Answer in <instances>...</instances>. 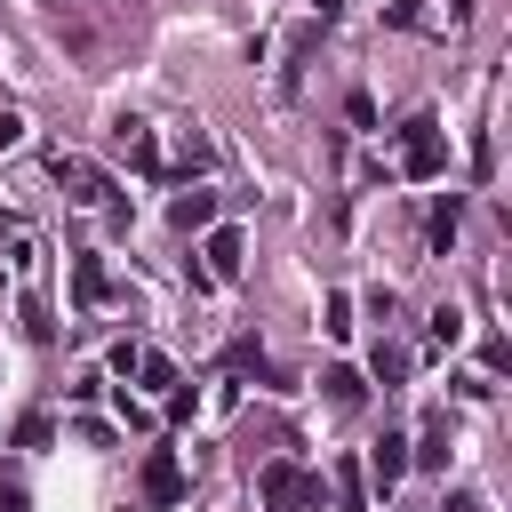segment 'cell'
Returning a JSON list of instances; mask_svg holds the SVG:
<instances>
[{"instance_id": "obj_1", "label": "cell", "mask_w": 512, "mask_h": 512, "mask_svg": "<svg viewBox=\"0 0 512 512\" xmlns=\"http://www.w3.org/2000/svg\"><path fill=\"white\" fill-rule=\"evenodd\" d=\"M256 504H264V512H304V504H320V472L272 456V464L256 472Z\"/></svg>"}, {"instance_id": "obj_2", "label": "cell", "mask_w": 512, "mask_h": 512, "mask_svg": "<svg viewBox=\"0 0 512 512\" xmlns=\"http://www.w3.org/2000/svg\"><path fill=\"white\" fill-rule=\"evenodd\" d=\"M440 160H448V152H440V128H432V120H408V136H400V168H408V176H440Z\"/></svg>"}, {"instance_id": "obj_3", "label": "cell", "mask_w": 512, "mask_h": 512, "mask_svg": "<svg viewBox=\"0 0 512 512\" xmlns=\"http://www.w3.org/2000/svg\"><path fill=\"white\" fill-rule=\"evenodd\" d=\"M168 224H176V232H208V224H216V192H200V184H184V192L168 200Z\"/></svg>"}, {"instance_id": "obj_4", "label": "cell", "mask_w": 512, "mask_h": 512, "mask_svg": "<svg viewBox=\"0 0 512 512\" xmlns=\"http://www.w3.org/2000/svg\"><path fill=\"white\" fill-rule=\"evenodd\" d=\"M144 496H152V504H176V496H184V464H176L168 448L144 456Z\"/></svg>"}, {"instance_id": "obj_5", "label": "cell", "mask_w": 512, "mask_h": 512, "mask_svg": "<svg viewBox=\"0 0 512 512\" xmlns=\"http://www.w3.org/2000/svg\"><path fill=\"white\" fill-rule=\"evenodd\" d=\"M200 256H208V280H240V232H232V224H224V232H208V248H200Z\"/></svg>"}, {"instance_id": "obj_6", "label": "cell", "mask_w": 512, "mask_h": 512, "mask_svg": "<svg viewBox=\"0 0 512 512\" xmlns=\"http://www.w3.org/2000/svg\"><path fill=\"white\" fill-rule=\"evenodd\" d=\"M368 472H376V488H392V480L408 472V440H400V432H384V440H376V456H368Z\"/></svg>"}, {"instance_id": "obj_7", "label": "cell", "mask_w": 512, "mask_h": 512, "mask_svg": "<svg viewBox=\"0 0 512 512\" xmlns=\"http://www.w3.org/2000/svg\"><path fill=\"white\" fill-rule=\"evenodd\" d=\"M456 224H464V200H456V192H440V208H432V248H448V240H456Z\"/></svg>"}, {"instance_id": "obj_8", "label": "cell", "mask_w": 512, "mask_h": 512, "mask_svg": "<svg viewBox=\"0 0 512 512\" xmlns=\"http://www.w3.org/2000/svg\"><path fill=\"white\" fill-rule=\"evenodd\" d=\"M72 288H80V304H104V288H112V280H104V264H96V256H80V264H72Z\"/></svg>"}, {"instance_id": "obj_9", "label": "cell", "mask_w": 512, "mask_h": 512, "mask_svg": "<svg viewBox=\"0 0 512 512\" xmlns=\"http://www.w3.org/2000/svg\"><path fill=\"white\" fill-rule=\"evenodd\" d=\"M456 336H464V312H456V304H440V312H432V352H448Z\"/></svg>"}, {"instance_id": "obj_10", "label": "cell", "mask_w": 512, "mask_h": 512, "mask_svg": "<svg viewBox=\"0 0 512 512\" xmlns=\"http://www.w3.org/2000/svg\"><path fill=\"white\" fill-rule=\"evenodd\" d=\"M320 384H328V400H336V408H352V400H360V376H352V368H328Z\"/></svg>"}, {"instance_id": "obj_11", "label": "cell", "mask_w": 512, "mask_h": 512, "mask_svg": "<svg viewBox=\"0 0 512 512\" xmlns=\"http://www.w3.org/2000/svg\"><path fill=\"white\" fill-rule=\"evenodd\" d=\"M376 376L400 384V376H408V352H400V344H376Z\"/></svg>"}, {"instance_id": "obj_12", "label": "cell", "mask_w": 512, "mask_h": 512, "mask_svg": "<svg viewBox=\"0 0 512 512\" xmlns=\"http://www.w3.org/2000/svg\"><path fill=\"white\" fill-rule=\"evenodd\" d=\"M136 368H144V384H152V392H168V384H176V368H168V360H160V352H144V360H136Z\"/></svg>"}, {"instance_id": "obj_13", "label": "cell", "mask_w": 512, "mask_h": 512, "mask_svg": "<svg viewBox=\"0 0 512 512\" xmlns=\"http://www.w3.org/2000/svg\"><path fill=\"white\" fill-rule=\"evenodd\" d=\"M336 496H344V504L360 512V464H336Z\"/></svg>"}, {"instance_id": "obj_14", "label": "cell", "mask_w": 512, "mask_h": 512, "mask_svg": "<svg viewBox=\"0 0 512 512\" xmlns=\"http://www.w3.org/2000/svg\"><path fill=\"white\" fill-rule=\"evenodd\" d=\"M440 512H488V504H480V496H448Z\"/></svg>"}, {"instance_id": "obj_15", "label": "cell", "mask_w": 512, "mask_h": 512, "mask_svg": "<svg viewBox=\"0 0 512 512\" xmlns=\"http://www.w3.org/2000/svg\"><path fill=\"white\" fill-rule=\"evenodd\" d=\"M312 8H320V16H336V8H344V0H312Z\"/></svg>"}, {"instance_id": "obj_16", "label": "cell", "mask_w": 512, "mask_h": 512, "mask_svg": "<svg viewBox=\"0 0 512 512\" xmlns=\"http://www.w3.org/2000/svg\"><path fill=\"white\" fill-rule=\"evenodd\" d=\"M0 512H24V496H0Z\"/></svg>"}]
</instances>
